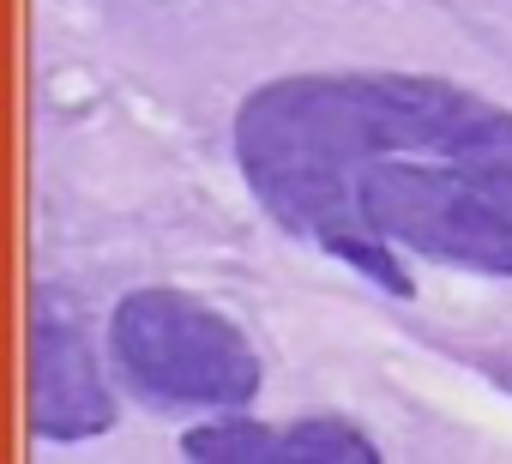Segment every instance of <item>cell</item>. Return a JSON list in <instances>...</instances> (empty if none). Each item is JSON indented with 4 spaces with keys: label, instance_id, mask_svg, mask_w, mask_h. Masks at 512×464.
I'll list each match as a JSON object with an SVG mask.
<instances>
[{
    "label": "cell",
    "instance_id": "obj_1",
    "mask_svg": "<svg viewBox=\"0 0 512 464\" xmlns=\"http://www.w3.org/2000/svg\"><path fill=\"white\" fill-rule=\"evenodd\" d=\"M235 163L290 236L416 296L398 254L512 278V109L416 73H296L235 115Z\"/></svg>",
    "mask_w": 512,
    "mask_h": 464
},
{
    "label": "cell",
    "instance_id": "obj_2",
    "mask_svg": "<svg viewBox=\"0 0 512 464\" xmlns=\"http://www.w3.org/2000/svg\"><path fill=\"white\" fill-rule=\"evenodd\" d=\"M109 344L121 374L163 404H247L260 392V362L247 338L181 290L121 296Z\"/></svg>",
    "mask_w": 512,
    "mask_h": 464
},
{
    "label": "cell",
    "instance_id": "obj_3",
    "mask_svg": "<svg viewBox=\"0 0 512 464\" xmlns=\"http://www.w3.org/2000/svg\"><path fill=\"white\" fill-rule=\"evenodd\" d=\"M31 422L49 440H91L115 422V398L97 374V356L67 320H37L31 338Z\"/></svg>",
    "mask_w": 512,
    "mask_h": 464
},
{
    "label": "cell",
    "instance_id": "obj_4",
    "mask_svg": "<svg viewBox=\"0 0 512 464\" xmlns=\"http://www.w3.org/2000/svg\"><path fill=\"white\" fill-rule=\"evenodd\" d=\"M181 452L199 464H290V434H272L260 422H211L193 428Z\"/></svg>",
    "mask_w": 512,
    "mask_h": 464
},
{
    "label": "cell",
    "instance_id": "obj_5",
    "mask_svg": "<svg viewBox=\"0 0 512 464\" xmlns=\"http://www.w3.org/2000/svg\"><path fill=\"white\" fill-rule=\"evenodd\" d=\"M380 452L344 428V422H296L290 428V464H374Z\"/></svg>",
    "mask_w": 512,
    "mask_h": 464
}]
</instances>
